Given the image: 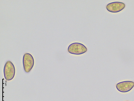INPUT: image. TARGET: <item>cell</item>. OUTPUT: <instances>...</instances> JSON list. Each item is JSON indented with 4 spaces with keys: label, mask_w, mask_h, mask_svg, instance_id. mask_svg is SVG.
Listing matches in <instances>:
<instances>
[{
    "label": "cell",
    "mask_w": 134,
    "mask_h": 101,
    "mask_svg": "<svg viewBox=\"0 0 134 101\" xmlns=\"http://www.w3.org/2000/svg\"><path fill=\"white\" fill-rule=\"evenodd\" d=\"M87 51V48L81 43L75 42L70 45L68 51L70 53L76 55L82 54Z\"/></svg>",
    "instance_id": "obj_1"
},
{
    "label": "cell",
    "mask_w": 134,
    "mask_h": 101,
    "mask_svg": "<svg viewBox=\"0 0 134 101\" xmlns=\"http://www.w3.org/2000/svg\"><path fill=\"white\" fill-rule=\"evenodd\" d=\"M15 73V66L12 62L8 61L4 67V73L5 79L7 81L12 80L14 78Z\"/></svg>",
    "instance_id": "obj_2"
},
{
    "label": "cell",
    "mask_w": 134,
    "mask_h": 101,
    "mask_svg": "<svg viewBox=\"0 0 134 101\" xmlns=\"http://www.w3.org/2000/svg\"><path fill=\"white\" fill-rule=\"evenodd\" d=\"M35 61L32 56L30 53H26L24 55L23 64L25 72H29L34 66Z\"/></svg>",
    "instance_id": "obj_3"
},
{
    "label": "cell",
    "mask_w": 134,
    "mask_h": 101,
    "mask_svg": "<svg viewBox=\"0 0 134 101\" xmlns=\"http://www.w3.org/2000/svg\"><path fill=\"white\" fill-rule=\"evenodd\" d=\"M134 87V82L131 81H125L119 82L116 86L118 90L122 93L130 91Z\"/></svg>",
    "instance_id": "obj_4"
},
{
    "label": "cell",
    "mask_w": 134,
    "mask_h": 101,
    "mask_svg": "<svg viewBox=\"0 0 134 101\" xmlns=\"http://www.w3.org/2000/svg\"><path fill=\"white\" fill-rule=\"evenodd\" d=\"M126 7L124 3L119 2H115L108 4L106 6V8L108 12L112 13H117L124 9Z\"/></svg>",
    "instance_id": "obj_5"
},
{
    "label": "cell",
    "mask_w": 134,
    "mask_h": 101,
    "mask_svg": "<svg viewBox=\"0 0 134 101\" xmlns=\"http://www.w3.org/2000/svg\"></svg>",
    "instance_id": "obj_6"
}]
</instances>
